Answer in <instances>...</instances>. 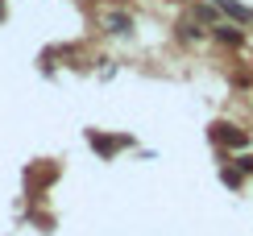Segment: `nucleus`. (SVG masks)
Listing matches in <instances>:
<instances>
[{
    "mask_svg": "<svg viewBox=\"0 0 253 236\" xmlns=\"http://www.w3.org/2000/svg\"><path fill=\"white\" fill-rule=\"evenodd\" d=\"M212 137L220 145H228V149H241V145H249V137L241 133L237 124H228V120H220V124H212Z\"/></svg>",
    "mask_w": 253,
    "mask_h": 236,
    "instance_id": "nucleus-1",
    "label": "nucleus"
},
{
    "mask_svg": "<svg viewBox=\"0 0 253 236\" xmlns=\"http://www.w3.org/2000/svg\"><path fill=\"white\" fill-rule=\"evenodd\" d=\"M216 38L224 41V46H241V41H245V34H241L237 25H216Z\"/></svg>",
    "mask_w": 253,
    "mask_h": 236,
    "instance_id": "nucleus-2",
    "label": "nucleus"
},
{
    "mask_svg": "<svg viewBox=\"0 0 253 236\" xmlns=\"http://www.w3.org/2000/svg\"><path fill=\"white\" fill-rule=\"evenodd\" d=\"M216 4H220V8H224V13H233L237 21H249V17H253V13H249V8H245V4H237V0H216Z\"/></svg>",
    "mask_w": 253,
    "mask_h": 236,
    "instance_id": "nucleus-3",
    "label": "nucleus"
},
{
    "mask_svg": "<svg viewBox=\"0 0 253 236\" xmlns=\"http://www.w3.org/2000/svg\"><path fill=\"white\" fill-rule=\"evenodd\" d=\"M220 178H224V187H233V191L241 187V182H245V178H241V170H228V166L220 170Z\"/></svg>",
    "mask_w": 253,
    "mask_h": 236,
    "instance_id": "nucleus-4",
    "label": "nucleus"
}]
</instances>
